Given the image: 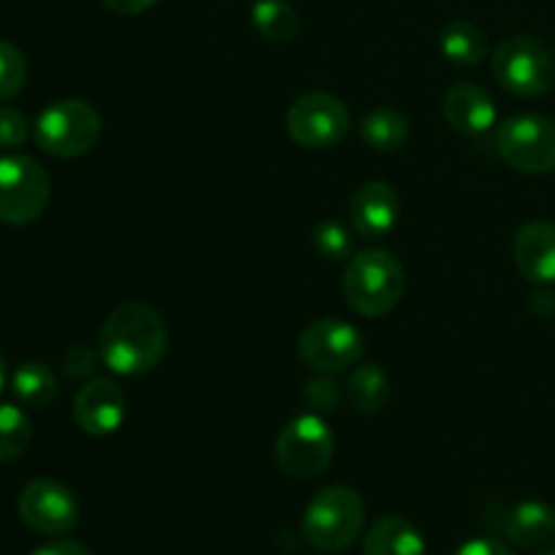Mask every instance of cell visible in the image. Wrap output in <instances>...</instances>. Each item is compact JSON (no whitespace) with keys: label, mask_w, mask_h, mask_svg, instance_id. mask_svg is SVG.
<instances>
[{"label":"cell","mask_w":555,"mask_h":555,"mask_svg":"<svg viewBox=\"0 0 555 555\" xmlns=\"http://www.w3.org/2000/svg\"><path fill=\"white\" fill-rule=\"evenodd\" d=\"M168 350V325L155 307L141 301L119 304L101 325V361L122 377L152 372Z\"/></svg>","instance_id":"6da1fadb"},{"label":"cell","mask_w":555,"mask_h":555,"mask_svg":"<svg viewBox=\"0 0 555 555\" xmlns=\"http://www.w3.org/2000/svg\"><path fill=\"white\" fill-rule=\"evenodd\" d=\"M341 293L347 307L361 318H385L406 293L404 266L385 249H363L345 266Z\"/></svg>","instance_id":"7a4b0ae2"},{"label":"cell","mask_w":555,"mask_h":555,"mask_svg":"<svg viewBox=\"0 0 555 555\" xmlns=\"http://www.w3.org/2000/svg\"><path fill=\"white\" fill-rule=\"evenodd\" d=\"M366 504L350 486H331L314 493L304 509V540L323 553H341L361 537Z\"/></svg>","instance_id":"3957f363"},{"label":"cell","mask_w":555,"mask_h":555,"mask_svg":"<svg viewBox=\"0 0 555 555\" xmlns=\"http://www.w3.org/2000/svg\"><path fill=\"white\" fill-rule=\"evenodd\" d=\"M101 114L92 108V103L79 101V98H65L54 101L38 114L36 119V144L47 155L60 157V160H74V157L87 155L101 139Z\"/></svg>","instance_id":"277c9868"},{"label":"cell","mask_w":555,"mask_h":555,"mask_svg":"<svg viewBox=\"0 0 555 555\" xmlns=\"http://www.w3.org/2000/svg\"><path fill=\"white\" fill-rule=\"evenodd\" d=\"M493 76L507 92L520 98L545 95L555 85V57L534 36L504 38L491 60Z\"/></svg>","instance_id":"5b68a950"},{"label":"cell","mask_w":555,"mask_h":555,"mask_svg":"<svg viewBox=\"0 0 555 555\" xmlns=\"http://www.w3.org/2000/svg\"><path fill=\"white\" fill-rule=\"evenodd\" d=\"M334 448L336 442L328 423L314 412H307L282 428L274 444V459L282 475L291 480H314L328 469Z\"/></svg>","instance_id":"8992f818"},{"label":"cell","mask_w":555,"mask_h":555,"mask_svg":"<svg viewBox=\"0 0 555 555\" xmlns=\"http://www.w3.org/2000/svg\"><path fill=\"white\" fill-rule=\"evenodd\" d=\"M52 195L47 168L27 155L0 157V222L30 225L43 215Z\"/></svg>","instance_id":"52a82bcc"},{"label":"cell","mask_w":555,"mask_h":555,"mask_svg":"<svg viewBox=\"0 0 555 555\" xmlns=\"http://www.w3.org/2000/svg\"><path fill=\"white\" fill-rule=\"evenodd\" d=\"M298 356L312 372L341 374L366 356V339L356 325L336 318L312 320L298 334Z\"/></svg>","instance_id":"ba28073f"},{"label":"cell","mask_w":555,"mask_h":555,"mask_svg":"<svg viewBox=\"0 0 555 555\" xmlns=\"http://www.w3.org/2000/svg\"><path fill=\"white\" fill-rule=\"evenodd\" d=\"M496 152L520 173L555 171V122L540 114H515L496 130Z\"/></svg>","instance_id":"9c48e42d"},{"label":"cell","mask_w":555,"mask_h":555,"mask_svg":"<svg viewBox=\"0 0 555 555\" xmlns=\"http://www.w3.org/2000/svg\"><path fill=\"white\" fill-rule=\"evenodd\" d=\"M287 133L307 150H331L350 133V112L331 92H307L287 108Z\"/></svg>","instance_id":"30bf717a"},{"label":"cell","mask_w":555,"mask_h":555,"mask_svg":"<svg viewBox=\"0 0 555 555\" xmlns=\"http://www.w3.org/2000/svg\"><path fill=\"white\" fill-rule=\"evenodd\" d=\"M16 509L25 526H30L38 534H68L79 524V502L70 488L49 477L27 482L16 499Z\"/></svg>","instance_id":"8fae6325"},{"label":"cell","mask_w":555,"mask_h":555,"mask_svg":"<svg viewBox=\"0 0 555 555\" xmlns=\"http://www.w3.org/2000/svg\"><path fill=\"white\" fill-rule=\"evenodd\" d=\"M128 417V399L114 379H87L74 401V421L87 437H112Z\"/></svg>","instance_id":"7c38bea8"},{"label":"cell","mask_w":555,"mask_h":555,"mask_svg":"<svg viewBox=\"0 0 555 555\" xmlns=\"http://www.w3.org/2000/svg\"><path fill=\"white\" fill-rule=\"evenodd\" d=\"M401 201L388 182H366L350 201V222L361 236L385 238L396 228Z\"/></svg>","instance_id":"4fadbf2b"},{"label":"cell","mask_w":555,"mask_h":555,"mask_svg":"<svg viewBox=\"0 0 555 555\" xmlns=\"http://www.w3.org/2000/svg\"><path fill=\"white\" fill-rule=\"evenodd\" d=\"M513 258L520 274L537 285L555 282V222H526L513 238Z\"/></svg>","instance_id":"5bb4252c"},{"label":"cell","mask_w":555,"mask_h":555,"mask_svg":"<svg viewBox=\"0 0 555 555\" xmlns=\"http://www.w3.org/2000/svg\"><path fill=\"white\" fill-rule=\"evenodd\" d=\"M442 114L450 128L464 135H482L496 125V103L491 92L477 85L450 87L442 101Z\"/></svg>","instance_id":"9a60e30c"},{"label":"cell","mask_w":555,"mask_h":555,"mask_svg":"<svg viewBox=\"0 0 555 555\" xmlns=\"http://www.w3.org/2000/svg\"><path fill=\"white\" fill-rule=\"evenodd\" d=\"M502 531L515 547L537 551L555 537V509L545 502H520L504 515Z\"/></svg>","instance_id":"2e32d148"},{"label":"cell","mask_w":555,"mask_h":555,"mask_svg":"<svg viewBox=\"0 0 555 555\" xmlns=\"http://www.w3.org/2000/svg\"><path fill=\"white\" fill-rule=\"evenodd\" d=\"M363 555H426V540L415 524L388 515L366 531Z\"/></svg>","instance_id":"e0dca14e"},{"label":"cell","mask_w":555,"mask_h":555,"mask_svg":"<svg viewBox=\"0 0 555 555\" xmlns=\"http://www.w3.org/2000/svg\"><path fill=\"white\" fill-rule=\"evenodd\" d=\"M11 393L27 410H47L57 396V377L41 361H25L11 372Z\"/></svg>","instance_id":"ac0fdd59"},{"label":"cell","mask_w":555,"mask_h":555,"mask_svg":"<svg viewBox=\"0 0 555 555\" xmlns=\"http://www.w3.org/2000/svg\"><path fill=\"white\" fill-rule=\"evenodd\" d=\"M361 139L377 152H396L410 141V119L396 108H374L361 119Z\"/></svg>","instance_id":"d6986e66"},{"label":"cell","mask_w":555,"mask_h":555,"mask_svg":"<svg viewBox=\"0 0 555 555\" xmlns=\"http://www.w3.org/2000/svg\"><path fill=\"white\" fill-rule=\"evenodd\" d=\"M439 49L453 65H477L488 57V36L475 22H450L439 36Z\"/></svg>","instance_id":"ffe728a7"},{"label":"cell","mask_w":555,"mask_h":555,"mask_svg":"<svg viewBox=\"0 0 555 555\" xmlns=\"http://www.w3.org/2000/svg\"><path fill=\"white\" fill-rule=\"evenodd\" d=\"M345 396L356 412H369V415H372V412H379L390 399L388 374L379 366H374V363H361V366L352 372Z\"/></svg>","instance_id":"44dd1931"},{"label":"cell","mask_w":555,"mask_h":555,"mask_svg":"<svg viewBox=\"0 0 555 555\" xmlns=\"http://www.w3.org/2000/svg\"><path fill=\"white\" fill-rule=\"evenodd\" d=\"M253 25L266 41H293L301 30V16L287 0H258L253 5Z\"/></svg>","instance_id":"7402d4cb"},{"label":"cell","mask_w":555,"mask_h":555,"mask_svg":"<svg viewBox=\"0 0 555 555\" xmlns=\"http://www.w3.org/2000/svg\"><path fill=\"white\" fill-rule=\"evenodd\" d=\"M33 442V423L16 404H0V464L22 459Z\"/></svg>","instance_id":"603a6c76"},{"label":"cell","mask_w":555,"mask_h":555,"mask_svg":"<svg viewBox=\"0 0 555 555\" xmlns=\"http://www.w3.org/2000/svg\"><path fill=\"white\" fill-rule=\"evenodd\" d=\"M27 85V60L11 41L0 38V101H11Z\"/></svg>","instance_id":"cb8c5ba5"},{"label":"cell","mask_w":555,"mask_h":555,"mask_svg":"<svg viewBox=\"0 0 555 555\" xmlns=\"http://www.w3.org/2000/svg\"><path fill=\"white\" fill-rule=\"evenodd\" d=\"M312 247L325 260H350L352 238L347 228L336 220H323L312 231Z\"/></svg>","instance_id":"d4e9b609"},{"label":"cell","mask_w":555,"mask_h":555,"mask_svg":"<svg viewBox=\"0 0 555 555\" xmlns=\"http://www.w3.org/2000/svg\"><path fill=\"white\" fill-rule=\"evenodd\" d=\"M27 139H30V125H27L25 114L0 103V150H16Z\"/></svg>","instance_id":"484cf974"},{"label":"cell","mask_w":555,"mask_h":555,"mask_svg":"<svg viewBox=\"0 0 555 555\" xmlns=\"http://www.w3.org/2000/svg\"><path fill=\"white\" fill-rule=\"evenodd\" d=\"M341 390L339 385L334 383V379H312V383H307V390H304V399H307V404L312 406V410H323V412H331L339 406L341 401Z\"/></svg>","instance_id":"4316f807"},{"label":"cell","mask_w":555,"mask_h":555,"mask_svg":"<svg viewBox=\"0 0 555 555\" xmlns=\"http://www.w3.org/2000/svg\"><path fill=\"white\" fill-rule=\"evenodd\" d=\"M98 366V356L85 345L70 347L63 356V369L70 379H90Z\"/></svg>","instance_id":"83f0119b"},{"label":"cell","mask_w":555,"mask_h":555,"mask_svg":"<svg viewBox=\"0 0 555 555\" xmlns=\"http://www.w3.org/2000/svg\"><path fill=\"white\" fill-rule=\"evenodd\" d=\"M455 555H515V551L509 545H504L502 540H472L466 545L459 547Z\"/></svg>","instance_id":"f1b7e54d"},{"label":"cell","mask_w":555,"mask_h":555,"mask_svg":"<svg viewBox=\"0 0 555 555\" xmlns=\"http://www.w3.org/2000/svg\"><path fill=\"white\" fill-rule=\"evenodd\" d=\"M30 555H92V553L87 551L81 542L60 540V542H49V545H41L38 551H33Z\"/></svg>","instance_id":"f546056e"},{"label":"cell","mask_w":555,"mask_h":555,"mask_svg":"<svg viewBox=\"0 0 555 555\" xmlns=\"http://www.w3.org/2000/svg\"><path fill=\"white\" fill-rule=\"evenodd\" d=\"M106 9H112L114 14H122V16H135V14H144L150 11L157 0H103Z\"/></svg>","instance_id":"4dcf8cb0"},{"label":"cell","mask_w":555,"mask_h":555,"mask_svg":"<svg viewBox=\"0 0 555 555\" xmlns=\"http://www.w3.org/2000/svg\"><path fill=\"white\" fill-rule=\"evenodd\" d=\"M5 377H9V372H5V358L0 356V390L5 388Z\"/></svg>","instance_id":"1f68e13d"},{"label":"cell","mask_w":555,"mask_h":555,"mask_svg":"<svg viewBox=\"0 0 555 555\" xmlns=\"http://www.w3.org/2000/svg\"><path fill=\"white\" fill-rule=\"evenodd\" d=\"M537 555H555V551H540Z\"/></svg>","instance_id":"d6a6232c"}]
</instances>
